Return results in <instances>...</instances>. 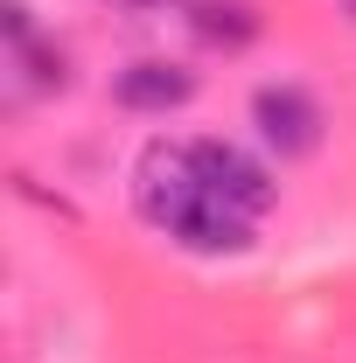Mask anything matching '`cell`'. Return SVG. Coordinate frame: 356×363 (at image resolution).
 <instances>
[{"mask_svg":"<svg viewBox=\"0 0 356 363\" xmlns=\"http://www.w3.org/2000/svg\"><path fill=\"white\" fill-rule=\"evenodd\" d=\"M252 126H259V147H266V154L308 161V154H321V140H328V112H321V98H314L308 84L279 77V84L252 91Z\"/></svg>","mask_w":356,"mask_h":363,"instance_id":"obj_1","label":"cell"},{"mask_svg":"<svg viewBox=\"0 0 356 363\" xmlns=\"http://www.w3.org/2000/svg\"><path fill=\"white\" fill-rule=\"evenodd\" d=\"M189 168H196V182H203L210 196H223V203L245 210V217L272 210V196H279L272 168L252 147H238V140H189Z\"/></svg>","mask_w":356,"mask_h":363,"instance_id":"obj_2","label":"cell"},{"mask_svg":"<svg viewBox=\"0 0 356 363\" xmlns=\"http://www.w3.org/2000/svg\"><path fill=\"white\" fill-rule=\"evenodd\" d=\"M196 98V70L175 63V56H133L112 70V105L119 112H140V119H168Z\"/></svg>","mask_w":356,"mask_h":363,"instance_id":"obj_3","label":"cell"},{"mask_svg":"<svg viewBox=\"0 0 356 363\" xmlns=\"http://www.w3.org/2000/svg\"><path fill=\"white\" fill-rule=\"evenodd\" d=\"M7 70L21 91H70V56L35 28V14L21 0H7Z\"/></svg>","mask_w":356,"mask_h":363,"instance_id":"obj_4","label":"cell"},{"mask_svg":"<svg viewBox=\"0 0 356 363\" xmlns=\"http://www.w3.org/2000/svg\"><path fill=\"white\" fill-rule=\"evenodd\" d=\"M189 35L203 49H223V56H245V49L266 35V14L252 0H189Z\"/></svg>","mask_w":356,"mask_h":363,"instance_id":"obj_5","label":"cell"},{"mask_svg":"<svg viewBox=\"0 0 356 363\" xmlns=\"http://www.w3.org/2000/svg\"><path fill=\"white\" fill-rule=\"evenodd\" d=\"M112 7H133V14H154V7H168V0H112Z\"/></svg>","mask_w":356,"mask_h":363,"instance_id":"obj_6","label":"cell"},{"mask_svg":"<svg viewBox=\"0 0 356 363\" xmlns=\"http://www.w3.org/2000/svg\"><path fill=\"white\" fill-rule=\"evenodd\" d=\"M343 14H350V21H356V0H343Z\"/></svg>","mask_w":356,"mask_h":363,"instance_id":"obj_7","label":"cell"}]
</instances>
